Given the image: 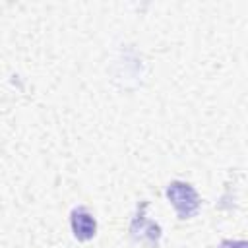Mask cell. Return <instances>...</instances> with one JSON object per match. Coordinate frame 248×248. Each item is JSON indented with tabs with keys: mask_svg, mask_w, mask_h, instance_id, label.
Masks as SVG:
<instances>
[{
	"mask_svg": "<svg viewBox=\"0 0 248 248\" xmlns=\"http://www.w3.org/2000/svg\"><path fill=\"white\" fill-rule=\"evenodd\" d=\"M70 227H72L74 236L79 242H87V240H91L97 234V221L89 213V209L83 207V205L72 209V213H70Z\"/></svg>",
	"mask_w": 248,
	"mask_h": 248,
	"instance_id": "3957f363",
	"label": "cell"
},
{
	"mask_svg": "<svg viewBox=\"0 0 248 248\" xmlns=\"http://www.w3.org/2000/svg\"><path fill=\"white\" fill-rule=\"evenodd\" d=\"M169 202L172 203V207L176 209L178 219H192L202 205L200 194L196 192V188L190 182L184 180H172L169 182L167 190H165Z\"/></svg>",
	"mask_w": 248,
	"mask_h": 248,
	"instance_id": "6da1fadb",
	"label": "cell"
},
{
	"mask_svg": "<svg viewBox=\"0 0 248 248\" xmlns=\"http://www.w3.org/2000/svg\"><path fill=\"white\" fill-rule=\"evenodd\" d=\"M217 248H248L246 240H221V244Z\"/></svg>",
	"mask_w": 248,
	"mask_h": 248,
	"instance_id": "277c9868",
	"label": "cell"
},
{
	"mask_svg": "<svg viewBox=\"0 0 248 248\" xmlns=\"http://www.w3.org/2000/svg\"><path fill=\"white\" fill-rule=\"evenodd\" d=\"M145 207H147V202H141L138 205V213L134 215V219L130 223V236L136 242H147L153 248H157L163 231L155 221L145 217Z\"/></svg>",
	"mask_w": 248,
	"mask_h": 248,
	"instance_id": "7a4b0ae2",
	"label": "cell"
}]
</instances>
